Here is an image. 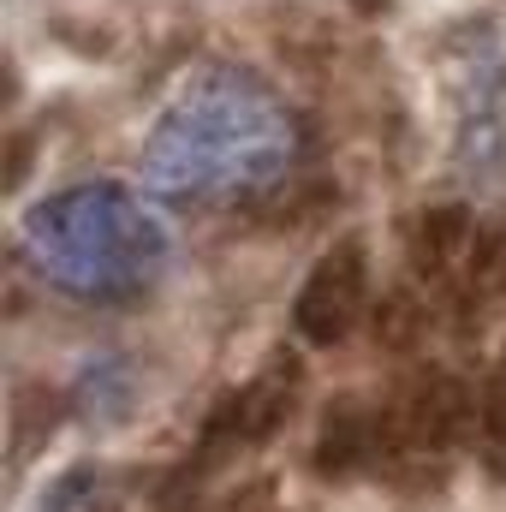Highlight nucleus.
Segmentation results:
<instances>
[{
    "instance_id": "nucleus-4",
    "label": "nucleus",
    "mask_w": 506,
    "mask_h": 512,
    "mask_svg": "<svg viewBox=\"0 0 506 512\" xmlns=\"http://www.w3.org/2000/svg\"><path fill=\"white\" fill-rule=\"evenodd\" d=\"M453 155L477 185H506V42L489 24H465L447 42Z\"/></svg>"
},
{
    "instance_id": "nucleus-7",
    "label": "nucleus",
    "mask_w": 506,
    "mask_h": 512,
    "mask_svg": "<svg viewBox=\"0 0 506 512\" xmlns=\"http://www.w3.org/2000/svg\"><path fill=\"white\" fill-rule=\"evenodd\" d=\"M310 471L328 483H352V477H381V405L364 393H340L310 441Z\"/></svg>"
},
{
    "instance_id": "nucleus-8",
    "label": "nucleus",
    "mask_w": 506,
    "mask_h": 512,
    "mask_svg": "<svg viewBox=\"0 0 506 512\" xmlns=\"http://www.w3.org/2000/svg\"><path fill=\"white\" fill-rule=\"evenodd\" d=\"M471 447L495 477H506V358L477 382V435H471Z\"/></svg>"
},
{
    "instance_id": "nucleus-1",
    "label": "nucleus",
    "mask_w": 506,
    "mask_h": 512,
    "mask_svg": "<svg viewBox=\"0 0 506 512\" xmlns=\"http://www.w3.org/2000/svg\"><path fill=\"white\" fill-rule=\"evenodd\" d=\"M304 161V120L298 108L239 60L197 66L155 126L143 131L137 173L155 197L191 209H239L292 185Z\"/></svg>"
},
{
    "instance_id": "nucleus-3",
    "label": "nucleus",
    "mask_w": 506,
    "mask_h": 512,
    "mask_svg": "<svg viewBox=\"0 0 506 512\" xmlns=\"http://www.w3.org/2000/svg\"><path fill=\"white\" fill-rule=\"evenodd\" d=\"M381 405V477H423L441 471L477 435V387L447 370H411L376 393Z\"/></svg>"
},
{
    "instance_id": "nucleus-6",
    "label": "nucleus",
    "mask_w": 506,
    "mask_h": 512,
    "mask_svg": "<svg viewBox=\"0 0 506 512\" xmlns=\"http://www.w3.org/2000/svg\"><path fill=\"white\" fill-rule=\"evenodd\" d=\"M370 310H376V298H370V245L358 233H346L304 274V286L292 298V328H298L304 346H340L370 322Z\"/></svg>"
},
{
    "instance_id": "nucleus-2",
    "label": "nucleus",
    "mask_w": 506,
    "mask_h": 512,
    "mask_svg": "<svg viewBox=\"0 0 506 512\" xmlns=\"http://www.w3.org/2000/svg\"><path fill=\"white\" fill-rule=\"evenodd\" d=\"M18 256L48 292L72 298V304L120 310L161 286L173 239H167L161 215L149 209V197H137L131 185L78 179L66 191H48L24 215Z\"/></svg>"
},
{
    "instance_id": "nucleus-5",
    "label": "nucleus",
    "mask_w": 506,
    "mask_h": 512,
    "mask_svg": "<svg viewBox=\"0 0 506 512\" xmlns=\"http://www.w3.org/2000/svg\"><path fill=\"white\" fill-rule=\"evenodd\" d=\"M298 399H304V370H298V358H274L268 370H256V376H245L239 387H227V393L203 411V423H197L185 477H209V471L245 459L256 447H268V441L292 423Z\"/></svg>"
}]
</instances>
